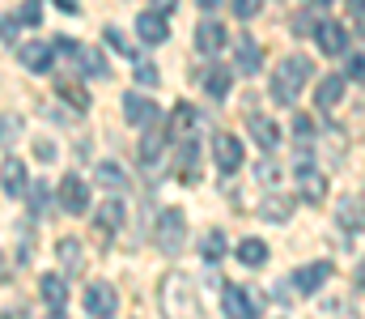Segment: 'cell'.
<instances>
[{
    "label": "cell",
    "instance_id": "8fae6325",
    "mask_svg": "<svg viewBox=\"0 0 365 319\" xmlns=\"http://www.w3.org/2000/svg\"><path fill=\"white\" fill-rule=\"evenodd\" d=\"M327 277H331V264H327V260H319V264H306V268H297L289 285H293L297 294H319V285H323Z\"/></svg>",
    "mask_w": 365,
    "mask_h": 319
},
{
    "label": "cell",
    "instance_id": "3957f363",
    "mask_svg": "<svg viewBox=\"0 0 365 319\" xmlns=\"http://www.w3.org/2000/svg\"><path fill=\"white\" fill-rule=\"evenodd\" d=\"M153 243L166 251V255H179L182 243H187V217L182 209H166L158 217V230H153Z\"/></svg>",
    "mask_w": 365,
    "mask_h": 319
},
{
    "label": "cell",
    "instance_id": "681fc988",
    "mask_svg": "<svg viewBox=\"0 0 365 319\" xmlns=\"http://www.w3.org/2000/svg\"><path fill=\"white\" fill-rule=\"evenodd\" d=\"M310 4H319V9H323V4H331V0H310Z\"/></svg>",
    "mask_w": 365,
    "mask_h": 319
},
{
    "label": "cell",
    "instance_id": "5b68a950",
    "mask_svg": "<svg viewBox=\"0 0 365 319\" xmlns=\"http://www.w3.org/2000/svg\"><path fill=\"white\" fill-rule=\"evenodd\" d=\"M56 196H60V209L64 213H86L90 209V183H86L81 175H64L60 188H56Z\"/></svg>",
    "mask_w": 365,
    "mask_h": 319
},
{
    "label": "cell",
    "instance_id": "7dc6e473",
    "mask_svg": "<svg viewBox=\"0 0 365 319\" xmlns=\"http://www.w3.org/2000/svg\"><path fill=\"white\" fill-rule=\"evenodd\" d=\"M349 9H353V13H365V0H349Z\"/></svg>",
    "mask_w": 365,
    "mask_h": 319
},
{
    "label": "cell",
    "instance_id": "d6a6232c",
    "mask_svg": "<svg viewBox=\"0 0 365 319\" xmlns=\"http://www.w3.org/2000/svg\"><path fill=\"white\" fill-rule=\"evenodd\" d=\"M255 179H259L264 188H276V183L284 179V171H280V166H276L272 158H268V162H259V166H255Z\"/></svg>",
    "mask_w": 365,
    "mask_h": 319
},
{
    "label": "cell",
    "instance_id": "30bf717a",
    "mask_svg": "<svg viewBox=\"0 0 365 319\" xmlns=\"http://www.w3.org/2000/svg\"><path fill=\"white\" fill-rule=\"evenodd\" d=\"M81 303H86V311H90L93 319H110L115 315V307H119V298H115V290H110L106 281H93Z\"/></svg>",
    "mask_w": 365,
    "mask_h": 319
},
{
    "label": "cell",
    "instance_id": "f6af8a7d",
    "mask_svg": "<svg viewBox=\"0 0 365 319\" xmlns=\"http://www.w3.org/2000/svg\"><path fill=\"white\" fill-rule=\"evenodd\" d=\"M217 4H221V0H200V9H204V13H212Z\"/></svg>",
    "mask_w": 365,
    "mask_h": 319
},
{
    "label": "cell",
    "instance_id": "d590c367",
    "mask_svg": "<svg viewBox=\"0 0 365 319\" xmlns=\"http://www.w3.org/2000/svg\"><path fill=\"white\" fill-rule=\"evenodd\" d=\"M136 81H140V86H158V81H162V73H158L153 64H145V60H136Z\"/></svg>",
    "mask_w": 365,
    "mask_h": 319
},
{
    "label": "cell",
    "instance_id": "b9f144b4",
    "mask_svg": "<svg viewBox=\"0 0 365 319\" xmlns=\"http://www.w3.org/2000/svg\"><path fill=\"white\" fill-rule=\"evenodd\" d=\"M149 9L166 17V13H175V9H179V0H149Z\"/></svg>",
    "mask_w": 365,
    "mask_h": 319
},
{
    "label": "cell",
    "instance_id": "ab89813d",
    "mask_svg": "<svg viewBox=\"0 0 365 319\" xmlns=\"http://www.w3.org/2000/svg\"><path fill=\"white\" fill-rule=\"evenodd\" d=\"M17 30H21V21H17L13 13H9V17H0V39H13Z\"/></svg>",
    "mask_w": 365,
    "mask_h": 319
},
{
    "label": "cell",
    "instance_id": "e575fe53",
    "mask_svg": "<svg viewBox=\"0 0 365 319\" xmlns=\"http://www.w3.org/2000/svg\"><path fill=\"white\" fill-rule=\"evenodd\" d=\"M38 17H43V0H26V4L17 9V21H21V26H38Z\"/></svg>",
    "mask_w": 365,
    "mask_h": 319
},
{
    "label": "cell",
    "instance_id": "7c38bea8",
    "mask_svg": "<svg viewBox=\"0 0 365 319\" xmlns=\"http://www.w3.org/2000/svg\"><path fill=\"white\" fill-rule=\"evenodd\" d=\"M195 47H200L204 56H217V51L225 47V26H221L217 17H204V21L195 26Z\"/></svg>",
    "mask_w": 365,
    "mask_h": 319
},
{
    "label": "cell",
    "instance_id": "9c48e42d",
    "mask_svg": "<svg viewBox=\"0 0 365 319\" xmlns=\"http://www.w3.org/2000/svg\"><path fill=\"white\" fill-rule=\"evenodd\" d=\"M123 115H128V123H132V128H149V123H158V119H162V111L149 103L145 94H136V90H128V94H123Z\"/></svg>",
    "mask_w": 365,
    "mask_h": 319
},
{
    "label": "cell",
    "instance_id": "74e56055",
    "mask_svg": "<svg viewBox=\"0 0 365 319\" xmlns=\"http://www.w3.org/2000/svg\"><path fill=\"white\" fill-rule=\"evenodd\" d=\"M259 9H264V0H234V13H238L242 21H251Z\"/></svg>",
    "mask_w": 365,
    "mask_h": 319
},
{
    "label": "cell",
    "instance_id": "ffe728a7",
    "mask_svg": "<svg viewBox=\"0 0 365 319\" xmlns=\"http://www.w3.org/2000/svg\"><path fill=\"white\" fill-rule=\"evenodd\" d=\"M344 86H349L344 77H323V81H319V90H314V103L323 106V111L340 106V103H344Z\"/></svg>",
    "mask_w": 365,
    "mask_h": 319
},
{
    "label": "cell",
    "instance_id": "7a4b0ae2",
    "mask_svg": "<svg viewBox=\"0 0 365 319\" xmlns=\"http://www.w3.org/2000/svg\"><path fill=\"white\" fill-rule=\"evenodd\" d=\"M310 73H314L310 56H284L280 69L272 73V98L276 103H293L302 94V86L310 81Z\"/></svg>",
    "mask_w": 365,
    "mask_h": 319
},
{
    "label": "cell",
    "instance_id": "4316f807",
    "mask_svg": "<svg viewBox=\"0 0 365 319\" xmlns=\"http://www.w3.org/2000/svg\"><path fill=\"white\" fill-rule=\"evenodd\" d=\"M195 119H200V111H195L191 103H179L175 111H170V132H175V136H191Z\"/></svg>",
    "mask_w": 365,
    "mask_h": 319
},
{
    "label": "cell",
    "instance_id": "8d00e7d4",
    "mask_svg": "<svg viewBox=\"0 0 365 319\" xmlns=\"http://www.w3.org/2000/svg\"><path fill=\"white\" fill-rule=\"evenodd\" d=\"M293 136H297V141H310V136H314V119H310V115H297V119H293Z\"/></svg>",
    "mask_w": 365,
    "mask_h": 319
},
{
    "label": "cell",
    "instance_id": "5bb4252c",
    "mask_svg": "<svg viewBox=\"0 0 365 319\" xmlns=\"http://www.w3.org/2000/svg\"><path fill=\"white\" fill-rule=\"evenodd\" d=\"M0 188H4L9 196H26V192H30V179H26V162H21V158H4V166H0Z\"/></svg>",
    "mask_w": 365,
    "mask_h": 319
},
{
    "label": "cell",
    "instance_id": "83f0119b",
    "mask_svg": "<svg viewBox=\"0 0 365 319\" xmlns=\"http://www.w3.org/2000/svg\"><path fill=\"white\" fill-rule=\"evenodd\" d=\"M98 183L102 188H115V192H128V175L119 162H98Z\"/></svg>",
    "mask_w": 365,
    "mask_h": 319
},
{
    "label": "cell",
    "instance_id": "ee69618b",
    "mask_svg": "<svg viewBox=\"0 0 365 319\" xmlns=\"http://www.w3.org/2000/svg\"><path fill=\"white\" fill-rule=\"evenodd\" d=\"M293 30H297V34H310L314 26H310V17H293Z\"/></svg>",
    "mask_w": 365,
    "mask_h": 319
},
{
    "label": "cell",
    "instance_id": "816d5d0a",
    "mask_svg": "<svg viewBox=\"0 0 365 319\" xmlns=\"http://www.w3.org/2000/svg\"><path fill=\"white\" fill-rule=\"evenodd\" d=\"M361 201H365V196H361Z\"/></svg>",
    "mask_w": 365,
    "mask_h": 319
},
{
    "label": "cell",
    "instance_id": "8992f818",
    "mask_svg": "<svg viewBox=\"0 0 365 319\" xmlns=\"http://www.w3.org/2000/svg\"><path fill=\"white\" fill-rule=\"evenodd\" d=\"M314 39H319V56H344V47H349V30L331 17H323L314 26Z\"/></svg>",
    "mask_w": 365,
    "mask_h": 319
},
{
    "label": "cell",
    "instance_id": "d4e9b609",
    "mask_svg": "<svg viewBox=\"0 0 365 319\" xmlns=\"http://www.w3.org/2000/svg\"><path fill=\"white\" fill-rule=\"evenodd\" d=\"M38 294H43V303H47L51 311H64V303H68V290H64L60 277H43V281H38Z\"/></svg>",
    "mask_w": 365,
    "mask_h": 319
},
{
    "label": "cell",
    "instance_id": "e0dca14e",
    "mask_svg": "<svg viewBox=\"0 0 365 319\" xmlns=\"http://www.w3.org/2000/svg\"><path fill=\"white\" fill-rule=\"evenodd\" d=\"M162 145H166V132H162L158 123H149V132H145V141H140V162H145V171H158V166H162Z\"/></svg>",
    "mask_w": 365,
    "mask_h": 319
},
{
    "label": "cell",
    "instance_id": "f1b7e54d",
    "mask_svg": "<svg viewBox=\"0 0 365 319\" xmlns=\"http://www.w3.org/2000/svg\"><path fill=\"white\" fill-rule=\"evenodd\" d=\"M204 90H208V98H225L230 94V69H208L204 73Z\"/></svg>",
    "mask_w": 365,
    "mask_h": 319
},
{
    "label": "cell",
    "instance_id": "277c9868",
    "mask_svg": "<svg viewBox=\"0 0 365 319\" xmlns=\"http://www.w3.org/2000/svg\"><path fill=\"white\" fill-rule=\"evenodd\" d=\"M221 311H225L230 319H259V311H264V298H255V290L225 285V294H221Z\"/></svg>",
    "mask_w": 365,
    "mask_h": 319
},
{
    "label": "cell",
    "instance_id": "cb8c5ba5",
    "mask_svg": "<svg viewBox=\"0 0 365 319\" xmlns=\"http://www.w3.org/2000/svg\"><path fill=\"white\" fill-rule=\"evenodd\" d=\"M102 43H106L110 51H119V56H128V60H140V51H136V43H132V39H128V34H123L119 26H106V30H102Z\"/></svg>",
    "mask_w": 365,
    "mask_h": 319
},
{
    "label": "cell",
    "instance_id": "1f68e13d",
    "mask_svg": "<svg viewBox=\"0 0 365 319\" xmlns=\"http://www.w3.org/2000/svg\"><path fill=\"white\" fill-rule=\"evenodd\" d=\"M340 226H344V230H365V201L361 205L344 201V205H340Z\"/></svg>",
    "mask_w": 365,
    "mask_h": 319
},
{
    "label": "cell",
    "instance_id": "836d02e7",
    "mask_svg": "<svg viewBox=\"0 0 365 319\" xmlns=\"http://www.w3.org/2000/svg\"><path fill=\"white\" fill-rule=\"evenodd\" d=\"M26 196H30L34 213H47V209H51V188H47V183H34V188H30Z\"/></svg>",
    "mask_w": 365,
    "mask_h": 319
},
{
    "label": "cell",
    "instance_id": "484cf974",
    "mask_svg": "<svg viewBox=\"0 0 365 319\" xmlns=\"http://www.w3.org/2000/svg\"><path fill=\"white\" fill-rule=\"evenodd\" d=\"M119 226H123V205L110 196V201L98 205V230H102V234H115Z\"/></svg>",
    "mask_w": 365,
    "mask_h": 319
},
{
    "label": "cell",
    "instance_id": "bcb514c9",
    "mask_svg": "<svg viewBox=\"0 0 365 319\" xmlns=\"http://www.w3.org/2000/svg\"><path fill=\"white\" fill-rule=\"evenodd\" d=\"M357 285H361V290H365V260H361V264H357Z\"/></svg>",
    "mask_w": 365,
    "mask_h": 319
},
{
    "label": "cell",
    "instance_id": "f546056e",
    "mask_svg": "<svg viewBox=\"0 0 365 319\" xmlns=\"http://www.w3.org/2000/svg\"><path fill=\"white\" fill-rule=\"evenodd\" d=\"M200 251H204V260H208V264H217V260L225 255V234H221V230H208V234H204V243H200Z\"/></svg>",
    "mask_w": 365,
    "mask_h": 319
},
{
    "label": "cell",
    "instance_id": "c3c4849f",
    "mask_svg": "<svg viewBox=\"0 0 365 319\" xmlns=\"http://www.w3.org/2000/svg\"><path fill=\"white\" fill-rule=\"evenodd\" d=\"M0 277H9V264H4V255H0Z\"/></svg>",
    "mask_w": 365,
    "mask_h": 319
},
{
    "label": "cell",
    "instance_id": "f907efd6",
    "mask_svg": "<svg viewBox=\"0 0 365 319\" xmlns=\"http://www.w3.org/2000/svg\"><path fill=\"white\" fill-rule=\"evenodd\" d=\"M56 319H64V315H56Z\"/></svg>",
    "mask_w": 365,
    "mask_h": 319
},
{
    "label": "cell",
    "instance_id": "2e32d148",
    "mask_svg": "<svg viewBox=\"0 0 365 319\" xmlns=\"http://www.w3.org/2000/svg\"><path fill=\"white\" fill-rule=\"evenodd\" d=\"M234 51H238V73H242V77H255V73L264 69V56H259V43H255L251 34H242V39L234 43Z\"/></svg>",
    "mask_w": 365,
    "mask_h": 319
},
{
    "label": "cell",
    "instance_id": "52a82bcc",
    "mask_svg": "<svg viewBox=\"0 0 365 319\" xmlns=\"http://www.w3.org/2000/svg\"><path fill=\"white\" fill-rule=\"evenodd\" d=\"M212 162H217V171H225V175H234L238 166H242V141L238 136H212Z\"/></svg>",
    "mask_w": 365,
    "mask_h": 319
},
{
    "label": "cell",
    "instance_id": "44dd1931",
    "mask_svg": "<svg viewBox=\"0 0 365 319\" xmlns=\"http://www.w3.org/2000/svg\"><path fill=\"white\" fill-rule=\"evenodd\" d=\"M238 260H242L247 268H264V264H268V243H264V238H242V243H238Z\"/></svg>",
    "mask_w": 365,
    "mask_h": 319
},
{
    "label": "cell",
    "instance_id": "6da1fadb",
    "mask_svg": "<svg viewBox=\"0 0 365 319\" xmlns=\"http://www.w3.org/2000/svg\"><path fill=\"white\" fill-rule=\"evenodd\" d=\"M162 315L166 319H195L200 315V298H195V281L182 277V273H166L162 277Z\"/></svg>",
    "mask_w": 365,
    "mask_h": 319
},
{
    "label": "cell",
    "instance_id": "4fadbf2b",
    "mask_svg": "<svg viewBox=\"0 0 365 319\" xmlns=\"http://www.w3.org/2000/svg\"><path fill=\"white\" fill-rule=\"evenodd\" d=\"M17 60H21V69H30V73H51V64H56V56H51L47 43H21V47H17Z\"/></svg>",
    "mask_w": 365,
    "mask_h": 319
},
{
    "label": "cell",
    "instance_id": "9a60e30c",
    "mask_svg": "<svg viewBox=\"0 0 365 319\" xmlns=\"http://www.w3.org/2000/svg\"><path fill=\"white\" fill-rule=\"evenodd\" d=\"M136 34L149 43V47H158V43H166L170 39V26L162 21V13H153V9H145L140 17H136Z\"/></svg>",
    "mask_w": 365,
    "mask_h": 319
},
{
    "label": "cell",
    "instance_id": "603a6c76",
    "mask_svg": "<svg viewBox=\"0 0 365 319\" xmlns=\"http://www.w3.org/2000/svg\"><path fill=\"white\" fill-rule=\"evenodd\" d=\"M179 179H187V183H195L200 179V149H195V141L187 136L179 149Z\"/></svg>",
    "mask_w": 365,
    "mask_h": 319
},
{
    "label": "cell",
    "instance_id": "7402d4cb",
    "mask_svg": "<svg viewBox=\"0 0 365 319\" xmlns=\"http://www.w3.org/2000/svg\"><path fill=\"white\" fill-rule=\"evenodd\" d=\"M251 136L259 141V149H276L280 145V128H276L268 115H251Z\"/></svg>",
    "mask_w": 365,
    "mask_h": 319
},
{
    "label": "cell",
    "instance_id": "ba28073f",
    "mask_svg": "<svg viewBox=\"0 0 365 319\" xmlns=\"http://www.w3.org/2000/svg\"><path fill=\"white\" fill-rule=\"evenodd\" d=\"M297 196H302L306 205H323V201H327V175L302 162V171H297Z\"/></svg>",
    "mask_w": 365,
    "mask_h": 319
},
{
    "label": "cell",
    "instance_id": "f35d334b",
    "mask_svg": "<svg viewBox=\"0 0 365 319\" xmlns=\"http://www.w3.org/2000/svg\"><path fill=\"white\" fill-rule=\"evenodd\" d=\"M60 94H64L73 106H81V111L90 106V94H86V90H77V86H60Z\"/></svg>",
    "mask_w": 365,
    "mask_h": 319
},
{
    "label": "cell",
    "instance_id": "7bdbcfd3",
    "mask_svg": "<svg viewBox=\"0 0 365 319\" xmlns=\"http://www.w3.org/2000/svg\"><path fill=\"white\" fill-rule=\"evenodd\" d=\"M349 77H361L365 81V56H353V60H349Z\"/></svg>",
    "mask_w": 365,
    "mask_h": 319
},
{
    "label": "cell",
    "instance_id": "d6986e66",
    "mask_svg": "<svg viewBox=\"0 0 365 319\" xmlns=\"http://www.w3.org/2000/svg\"><path fill=\"white\" fill-rule=\"evenodd\" d=\"M259 217H264V221H276V226H284V221L293 217V201L280 196V192H268L264 205H259Z\"/></svg>",
    "mask_w": 365,
    "mask_h": 319
},
{
    "label": "cell",
    "instance_id": "4dcf8cb0",
    "mask_svg": "<svg viewBox=\"0 0 365 319\" xmlns=\"http://www.w3.org/2000/svg\"><path fill=\"white\" fill-rule=\"evenodd\" d=\"M21 141V119L17 115H0V149H13Z\"/></svg>",
    "mask_w": 365,
    "mask_h": 319
},
{
    "label": "cell",
    "instance_id": "60d3db41",
    "mask_svg": "<svg viewBox=\"0 0 365 319\" xmlns=\"http://www.w3.org/2000/svg\"><path fill=\"white\" fill-rule=\"evenodd\" d=\"M34 153H38L43 162H56V141H38V145H34Z\"/></svg>",
    "mask_w": 365,
    "mask_h": 319
},
{
    "label": "cell",
    "instance_id": "ac0fdd59",
    "mask_svg": "<svg viewBox=\"0 0 365 319\" xmlns=\"http://www.w3.org/2000/svg\"><path fill=\"white\" fill-rule=\"evenodd\" d=\"M56 255H60L64 273H73V277L86 268V247H81L77 238H60V243H56Z\"/></svg>",
    "mask_w": 365,
    "mask_h": 319
}]
</instances>
